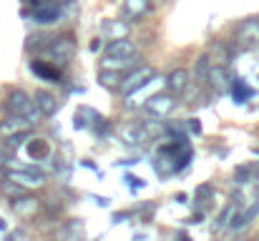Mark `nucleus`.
<instances>
[{"label":"nucleus","mask_w":259,"mask_h":241,"mask_svg":"<svg viewBox=\"0 0 259 241\" xmlns=\"http://www.w3.org/2000/svg\"><path fill=\"white\" fill-rule=\"evenodd\" d=\"M234 40L239 48H252L259 43V18H247L239 23L237 33H234Z\"/></svg>","instance_id":"f257e3e1"},{"label":"nucleus","mask_w":259,"mask_h":241,"mask_svg":"<svg viewBox=\"0 0 259 241\" xmlns=\"http://www.w3.org/2000/svg\"><path fill=\"white\" fill-rule=\"evenodd\" d=\"M174 108H176V98L171 93H159V95L146 98V113L154 118H166Z\"/></svg>","instance_id":"f03ea898"},{"label":"nucleus","mask_w":259,"mask_h":241,"mask_svg":"<svg viewBox=\"0 0 259 241\" xmlns=\"http://www.w3.org/2000/svg\"><path fill=\"white\" fill-rule=\"evenodd\" d=\"M5 108H8L10 113H15V116H25V118L35 111V106H33L30 95H28V93H23V90H10V93H8V98H5Z\"/></svg>","instance_id":"7ed1b4c3"},{"label":"nucleus","mask_w":259,"mask_h":241,"mask_svg":"<svg viewBox=\"0 0 259 241\" xmlns=\"http://www.w3.org/2000/svg\"><path fill=\"white\" fill-rule=\"evenodd\" d=\"M30 128H33V123H30L25 116H15V113H10V116L0 123V136H3V138L25 136V133H30Z\"/></svg>","instance_id":"20e7f679"},{"label":"nucleus","mask_w":259,"mask_h":241,"mask_svg":"<svg viewBox=\"0 0 259 241\" xmlns=\"http://www.w3.org/2000/svg\"><path fill=\"white\" fill-rule=\"evenodd\" d=\"M151 78H154V68H149V66H139V68H136V71H131L126 78H121L118 90H123V93L128 95V93H134L136 88H141L144 83H149Z\"/></svg>","instance_id":"39448f33"},{"label":"nucleus","mask_w":259,"mask_h":241,"mask_svg":"<svg viewBox=\"0 0 259 241\" xmlns=\"http://www.w3.org/2000/svg\"><path fill=\"white\" fill-rule=\"evenodd\" d=\"M10 209L15 211V216L28 219V216H35V214H38V209H40V199L28 196V194H20V196H15V199L10 201Z\"/></svg>","instance_id":"423d86ee"},{"label":"nucleus","mask_w":259,"mask_h":241,"mask_svg":"<svg viewBox=\"0 0 259 241\" xmlns=\"http://www.w3.org/2000/svg\"><path fill=\"white\" fill-rule=\"evenodd\" d=\"M48 53H51V58L53 61H61V63H66L73 53H76V43H73V38H68V35H63V38H56V40H51V45H48Z\"/></svg>","instance_id":"0eeeda50"},{"label":"nucleus","mask_w":259,"mask_h":241,"mask_svg":"<svg viewBox=\"0 0 259 241\" xmlns=\"http://www.w3.org/2000/svg\"><path fill=\"white\" fill-rule=\"evenodd\" d=\"M232 76H229V68L227 66H209V73H206V83L214 88V90H227L232 85Z\"/></svg>","instance_id":"6e6552de"},{"label":"nucleus","mask_w":259,"mask_h":241,"mask_svg":"<svg viewBox=\"0 0 259 241\" xmlns=\"http://www.w3.org/2000/svg\"><path fill=\"white\" fill-rule=\"evenodd\" d=\"M151 13V0H123V15L131 20H141Z\"/></svg>","instance_id":"1a4fd4ad"},{"label":"nucleus","mask_w":259,"mask_h":241,"mask_svg":"<svg viewBox=\"0 0 259 241\" xmlns=\"http://www.w3.org/2000/svg\"><path fill=\"white\" fill-rule=\"evenodd\" d=\"M33 106L40 111V116H53V113L58 111V101H56V95L48 93V90H38L35 98H33Z\"/></svg>","instance_id":"9d476101"},{"label":"nucleus","mask_w":259,"mask_h":241,"mask_svg":"<svg viewBox=\"0 0 259 241\" xmlns=\"http://www.w3.org/2000/svg\"><path fill=\"white\" fill-rule=\"evenodd\" d=\"M5 178H10V181H18L20 186H40V183H43V173H38V171H33V168L10 171Z\"/></svg>","instance_id":"9b49d317"},{"label":"nucleus","mask_w":259,"mask_h":241,"mask_svg":"<svg viewBox=\"0 0 259 241\" xmlns=\"http://www.w3.org/2000/svg\"><path fill=\"white\" fill-rule=\"evenodd\" d=\"M101 30H103V35H108L111 40H116V38H128V33H131V28H128L123 20H103Z\"/></svg>","instance_id":"f8f14e48"},{"label":"nucleus","mask_w":259,"mask_h":241,"mask_svg":"<svg viewBox=\"0 0 259 241\" xmlns=\"http://www.w3.org/2000/svg\"><path fill=\"white\" fill-rule=\"evenodd\" d=\"M186 85H189V71L186 68H176L169 73V78H166V88L171 90V93H184L186 90Z\"/></svg>","instance_id":"ddd939ff"},{"label":"nucleus","mask_w":259,"mask_h":241,"mask_svg":"<svg viewBox=\"0 0 259 241\" xmlns=\"http://www.w3.org/2000/svg\"><path fill=\"white\" fill-rule=\"evenodd\" d=\"M106 56H136V45L128 38H116V40L108 43Z\"/></svg>","instance_id":"4468645a"},{"label":"nucleus","mask_w":259,"mask_h":241,"mask_svg":"<svg viewBox=\"0 0 259 241\" xmlns=\"http://www.w3.org/2000/svg\"><path fill=\"white\" fill-rule=\"evenodd\" d=\"M139 61V56H106L101 61V68H111V71H121V68H128Z\"/></svg>","instance_id":"2eb2a0df"},{"label":"nucleus","mask_w":259,"mask_h":241,"mask_svg":"<svg viewBox=\"0 0 259 241\" xmlns=\"http://www.w3.org/2000/svg\"><path fill=\"white\" fill-rule=\"evenodd\" d=\"M206 58H209V63H211V66H227L232 56H229V48H227L224 43H214V45L209 48Z\"/></svg>","instance_id":"dca6fc26"},{"label":"nucleus","mask_w":259,"mask_h":241,"mask_svg":"<svg viewBox=\"0 0 259 241\" xmlns=\"http://www.w3.org/2000/svg\"><path fill=\"white\" fill-rule=\"evenodd\" d=\"M58 18H61V10L58 8H38L35 10V23H40V25L58 23Z\"/></svg>","instance_id":"f3484780"},{"label":"nucleus","mask_w":259,"mask_h":241,"mask_svg":"<svg viewBox=\"0 0 259 241\" xmlns=\"http://www.w3.org/2000/svg\"><path fill=\"white\" fill-rule=\"evenodd\" d=\"M234 178L237 183H249V181H257L259 178V168L257 166H239L234 171Z\"/></svg>","instance_id":"a211bd4d"},{"label":"nucleus","mask_w":259,"mask_h":241,"mask_svg":"<svg viewBox=\"0 0 259 241\" xmlns=\"http://www.w3.org/2000/svg\"><path fill=\"white\" fill-rule=\"evenodd\" d=\"M98 80H101L106 88H118V83H121V73H118V71H111V68H101Z\"/></svg>","instance_id":"6ab92c4d"},{"label":"nucleus","mask_w":259,"mask_h":241,"mask_svg":"<svg viewBox=\"0 0 259 241\" xmlns=\"http://www.w3.org/2000/svg\"><path fill=\"white\" fill-rule=\"evenodd\" d=\"M3 194H8L10 199H15V196H20V194H25V186H20L18 181H3Z\"/></svg>","instance_id":"aec40b11"},{"label":"nucleus","mask_w":259,"mask_h":241,"mask_svg":"<svg viewBox=\"0 0 259 241\" xmlns=\"http://www.w3.org/2000/svg\"><path fill=\"white\" fill-rule=\"evenodd\" d=\"M249 95H252V90H249V88H247L242 80H237V83H234V98H237L239 103H244Z\"/></svg>","instance_id":"412c9836"},{"label":"nucleus","mask_w":259,"mask_h":241,"mask_svg":"<svg viewBox=\"0 0 259 241\" xmlns=\"http://www.w3.org/2000/svg\"><path fill=\"white\" fill-rule=\"evenodd\" d=\"M209 66H211V63H209V58H206V56H201V58L196 61V78H199V80H206Z\"/></svg>","instance_id":"4be33fe9"},{"label":"nucleus","mask_w":259,"mask_h":241,"mask_svg":"<svg viewBox=\"0 0 259 241\" xmlns=\"http://www.w3.org/2000/svg\"><path fill=\"white\" fill-rule=\"evenodd\" d=\"M232 214H234V206H229V209H224V211H222V216H219V221L214 224V231H219V229H224V226L229 224V219H232Z\"/></svg>","instance_id":"5701e85b"},{"label":"nucleus","mask_w":259,"mask_h":241,"mask_svg":"<svg viewBox=\"0 0 259 241\" xmlns=\"http://www.w3.org/2000/svg\"><path fill=\"white\" fill-rule=\"evenodd\" d=\"M33 71H35V73H40L43 78H51V80H56V78H58V73H56V71L46 68V66H43V63H38V61L33 63Z\"/></svg>","instance_id":"b1692460"},{"label":"nucleus","mask_w":259,"mask_h":241,"mask_svg":"<svg viewBox=\"0 0 259 241\" xmlns=\"http://www.w3.org/2000/svg\"><path fill=\"white\" fill-rule=\"evenodd\" d=\"M189 128H191L194 133H201V123H199L196 118H189Z\"/></svg>","instance_id":"393cba45"},{"label":"nucleus","mask_w":259,"mask_h":241,"mask_svg":"<svg viewBox=\"0 0 259 241\" xmlns=\"http://www.w3.org/2000/svg\"><path fill=\"white\" fill-rule=\"evenodd\" d=\"M3 229H5V221H3V219H0V231H3Z\"/></svg>","instance_id":"a878e982"},{"label":"nucleus","mask_w":259,"mask_h":241,"mask_svg":"<svg viewBox=\"0 0 259 241\" xmlns=\"http://www.w3.org/2000/svg\"><path fill=\"white\" fill-rule=\"evenodd\" d=\"M181 241H191V239H189V236H181Z\"/></svg>","instance_id":"bb28decb"},{"label":"nucleus","mask_w":259,"mask_h":241,"mask_svg":"<svg viewBox=\"0 0 259 241\" xmlns=\"http://www.w3.org/2000/svg\"><path fill=\"white\" fill-rule=\"evenodd\" d=\"M244 241H249V239H244Z\"/></svg>","instance_id":"cd10ccee"}]
</instances>
